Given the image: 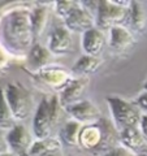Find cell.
I'll use <instances>...</instances> for the list:
<instances>
[{"label":"cell","mask_w":147,"mask_h":156,"mask_svg":"<svg viewBox=\"0 0 147 156\" xmlns=\"http://www.w3.org/2000/svg\"><path fill=\"white\" fill-rule=\"evenodd\" d=\"M64 112L70 117V120L81 124L82 126L92 125L102 119V112L95 103L91 100H81L76 104L65 107Z\"/></svg>","instance_id":"cell-8"},{"label":"cell","mask_w":147,"mask_h":156,"mask_svg":"<svg viewBox=\"0 0 147 156\" xmlns=\"http://www.w3.org/2000/svg\"><path fill=\"white\" fill-rule=\"evenodd\" d=\"M139 156H147V154H143V155H139Z\"/></svg>","instance_id":"cell-32"},{"label":"cell","mask_w":147,"mask_h":156,"mask_svg":"<svg viewBox=\"0 0 147 156\" xmlns=\"http://www.w3.org/2000/svg\"><path fill=\"white\" fill-rule=\"evenodd\" d=\"M34 77H35V80L39 85L56 92H61L68 86V83L73 80L70 72L65 70L64 68L55 66V65L42 70Z\"/></svg>","instance_id":"cell-9"},{"label":"cell","mask_w":147,"mask_h":156,"mask_svg":"<svg viewBox=\"0 0 147 156\" xmlns=\"http://www.w3.org/2000/svg\"><path fill=\"white\" fill-rule=\"evenodd\" d=\"M78 7H80V2H73V0H59V2H55V4H53L56 14L61 20L69 16Z\"/></svg>","instance_id":"cell-23"},{"label":"cell","mask_w":147,"mask_h":156,"mask_svg":"<svg viewBox=\"0 0 147 156\" xmlns=\"http://www.w3.org/2000/svg\"><path fill=\"white\" fill-rule=\"evenodd\" d=\"M133 103L138 107L139 111L143 115H147V91H142L139 92L137 98L133 100Z\"/></svg>","instance_id":"cell-24"},{"label":"cell","mask_w":147,"mask_h":156,"mask_svg":"<svg viewBox=\"0 0 147 156\" xmlns=\"http://www.w3.org/2000/svg\"><path fill=\"white\" fill-rule=\"evenodd\" d=\"M124 26L135 35H142L147 31V8L141 2H130Z\"/></svg>","instance_id":"cell-12"},{"label":"cell","mask_w":147,"mask_h":156,"mask_svg":"<svg viewBox=\"0 0 147 156\" xmlns=\"http://www.w3.org/2000/svg\"><path fill=\"white\" fill-rule=\"evenodd\" d=\"M139 130L142 131V134H143L146 142H147V115H142V119L139 122Z\"/></svg>","instance_id":"cell-27"},{"label":"cell","mask_w":147,"mask_h":156,"mask_svg":"<svg viewBox=\"0 0 147 156\" xmlns=\"http://www.w3.org/2000/svg\"><path fill=\"white\" fill-rule=\"evenodd\" d=\"M130 2L99 0L95 16V27L104 33L115 26H124Z\"/></svg>","instance_id":"cell-6"},{"label":"cell","mask_w":147,"mask_h":156,"mask_svg":"<svg viewBox=\"0 0 147 156\" xmlns=\"http://www.w3.org/2000/svg\"><path fill=\"white\" fill-rule=\"evenodd\" d=\"M104 156H135L133 152H130L129 150H126L125 147H122V146H117L116 148H113L112 151H109L108 154H106Z\"/></svg>","instance_id":"cell-25"},{"label":"cell","mask_w":147,"mask_h":156,"mask_svg":"<svg viewBox=\"0 0 147 156\" xmlns=\"http://www.w3.org/2000/svg\"><path fill=\"white\" fill-rule=\"evenodd\" d=\"M83 126L73 120H68L59 129L57 139L60 143L68 147H80V134Z\"/></svg>","instance_id":"cell-19"},{"label":"cell","mask_w":147,"mask_h":156,"mask_svg":"<svg viewBox=\"0 0 147 156\" xmlns=\"http://www.w3.org/2000/svg\"><path fill=\"white\" fill-rule=\"evenodd\" d=\"M53 56H65L73 51V37L64 26H56L48 35L47 46Z\"/></svg>","instance_id":"cell-11"},{"label":"cell","mask_w":147,"mask_h":156,"mask_svg":"<svg viewBox=\"0 0 147 156\" xmlns=\"http://www.w3.org/2000/svg\"><path fill=\"white\" fill-rule=\"evenodd\" d=\"M64 26L68 31L70 33H77V34H83L89 31L90 29L95 27V20L92 16H90L85 9H82L81 5L77 9H74L69 16H66L64 20Z\"/></svg>","instance_id":"cell-15"},{"label":"cell","mask_w":147,"mask_h":156,"mask_svg":"<svg viewBox=\"0 0 147 156\" xmlns=\"http://www.w3.org/2000/svg\"><path fill=\"white\" fill-rule=\"evenodd\" d=\"M60 150H63V144L57 138L52 136L47 139H35L29 156H48Z\"/></svg>","instance_id":"cell-21"},{"label":"cell","mask_w":147,"mask_h":156,"mask_svg":"<svg viewBox=\"0 0 147 156\" xmlns=\"http://www.w3.org/2000/svg\"><path fill=\"white\" fill-rule=\"evenodd\" d=\"M63 113H65L60 105L57 95L46 96L39 101L33 119L34 139L52 138V134L61 122Z\"/></svg>","instance_id":"cell-3"},{"label":"cell","mask_w":147,"mask_h":156,"mask_svg":"<svg viewBox=\"0 0 147 156\" xmlns=\"http://www.w3.org/2000/svg\"><path fill=\"white\" fill-rule=\"evenodd\" d=\"M102 65V60L99 57H92L82 55L78 60L74 62L72 68V73L77 77H89V74L95 73Z\"/></svg>","instance_id":"cell-20"},{"label":"cell","mask_w":147,"mask_h":156,"mask_svg":"<svg viewBox=\"0 0 147 156\" xmlns=\"http://www.w3.org/2000/svg\"><path fill=\"white\" fill-rule=\"evenodd\" d=\"M7 144H5V140H4V138L2 136V134H0V155L7 152Z\"/></svg>","instance_id":"cell-28"},{"label":"cell","mask_w":147,"mask_h":156,"mask_svg":"<svg viewBox=\"0 0 147 156\" xmlns=\"http://www.w3.org/2000/svg\"><path fill=\"white\" fill-rule=\"evenodd\" d=\"M135 44L133 35L125 26H115L108 30V47L115 53H126Z\"/></svg>","instance_id":"cell-13"},{"label":"cell","mask_w":147,"mask_h":156,"mask_svg":"<svg viewBox=\"0 0 147 156\" xmlns=\"http://www.w3.org/2000/svg\"><path fill=\"white\" fill-rule=\"evenodd\" d=\"M83 55L92 56V57H99V55L103 52L106 47V35L104 33L100 31L99 29L92 27L89 31L82 34V41H81Z\"/></svg>","instance_id":"cell-17"},{"label":"cell","mask_w":147,"mask_h":156,"mask_svg":"<svg viewBox=\"0 0 147 156\" xmlns=\"http://www.w3.org/2000/svg\"><path fill=\"white\" fill-rule=\"evenodd\" d=\"M17 122L14 121L11 109L7 104L3 89H0V130H11Z\"/></svg>","instance_id":"cell-22"},{"label":"cell","mask_w":147,"mask_h":156,"mask_svg":"<svg viewBox=\"0 0 147 156\" xmlns=\"http://www.w3.org/2000/svg\"><path fill=\"white\" fill-rule=\"evenodd\" d=\"M107 104L111 112L112 117V124L115 125L116 130L122 131L129 128H137L139 126L141 119H142V112L133 101H129L121 96L109 95L107 96Z\"/></svg>","instance_id":"cell-4"},{"label":"cell","mask_w":147,"mask_h":156,"mask_svg":"<svg viewBox=\"0 0 147 156\" xmlns=\"http://www.w3.org/2000/svg\"><path fill=\"white\" fill-rule=\"evenodd\" d=\"M120 146L119 131L112 121L106 117L92 125L83 126L80 134V147L91 156H104Z\"/></svg>","instance_id":"cell-2"},{"label":"cell","mask_w":147,"mask_h":156,"mask_svg":"<svg viewBox=\"0 0 147 156\" xmlns=\"http://www.w3.org/2000/svg\"><path fill=\"white\" fill-rule=\"evenodd\" d=\"M53 57L55 56L48 51L46 46L35 42L25 58V69L33 76H35L42 70L52 66Z\"/></svg>","instance_id":"cell-10"},{"label":"cell","mask_w":147,"mask_h":156,"mask_svg":"<svg viewBox=\"0 0 147 156\" xmlns=\"http://www.w3.org/2000/svg\"><path fill=\"white\" fill-rule=\"evenodd\" d=\"M0 156H13L12 154H9L8 152V151H7V152H4V154H2V155H0Z\"/></svg>","instance_id":"cell-31"},{"label":"cell","mask_w":147,"mask_h":156,"mask_svg":"<svg viewBox=\"0 0 147 156\" xmlns=\"http://www.w3.org/2000/svg\"><path fill=\"white\" fill-rule=\"evenodd\" d=\"M30 12L27 5H13L0 13V48L9 58L25 60L35 43Z\"/></svg>","instance_id":"cell-1"},{"label":"cell","mask_w":147,"mask_h":156,"mask_svg":"<svg viewBox=\"0 0 147 156\" xmlns=\"http://www.w3.org/2000/svg\"><path fill=\"white\" fill-rule=\"evenodd\" d=\"M142 86H143V91H147V80L143 82V85H142Z\"/></svg>","instance_id":"cell-30"},{"label":"cell","mask_w":147,"mask_h":156,"mask_svg":"<svg viewBox=\"0 0 147 156\" xmlns=\"http://www.w3.org/2000/svg\"><path fill=\"white\" fill-rule=\"evenodd\" d=\"M7 104L16 122L29 119L34 109V98L20 82H9L3 89Z\"/></svg>","instance_id":"cell-5"},{"label":"cell","mask_w":147,"mask_h":156,"mask_svg":"<svg viewBox=\"0 0 147 156\" xmlns=\"http://www.w3.org/2000/svg\"><path fill=\"white\" fill-rule=\"evenodd\" d=\"M9 61H11L9 56L0 48V74L4 73L9 68Z\"/></svg>","instance_id":"cell-26"},{"label":"cell","mask_w":147,"mask_h":156,"mask_svg":"<svg viewBox=\"0 0 147 156\" xmlns=\"http://www.w3.org/2000/svg\"><path fill=\"white\" fill-rule=\"evenodd\" d=\"M89 77H77L68 83V86L59 95V101L63 109L82 100V95L89 86Z\"/></svg>","instance_id":"cell-14"},{"label":"cell","mask_w":147,"mask_h":156,"mask_svg":"<svg viewBox=\"0 0 147 156\" xmlns=\"http://www.w3.org/2000/svg\"><path fill=\"white\" fill-rule=\"evenodd\" d=\"M30 21L34 39L37 41L46 31L48 21H50V8H48L47 4H37L34 8H31Z\"/></svg>","instance_id":"cell-18"},{"label":"cell","mask_w":147,"mask_h":156,"mask_svg":"<svg viewBox=\"0 0 147 156\" xmlns=\"http://www.w3.org/2000/svg\"><path fill=\"white\" fill-rule=\"evenodd\" d=\"M120 136V144L130 152H133L135 156L147 154V142L145 139L142 131L139 130V126L137 128H129L119 133Z\"/></svg>","instance_id":"cell-16"},{"label":"cell","mask_w":147,"mask_h":156,"mask_svg":"<svg viewBox=\"0 0 147 156\" xmlns=\"http://www.w3.org/2000/svg\"><path fill=\"white\" fill-rule=\"evenodd\" d=\"M4 140L9 154L13 156H29L35 139L25 125L16 124L11 130L7 131Z\"/></svg>","instance_id":"cell-7"},{"label":"cell","mask_w":147,"mask_h":156,"mask_svg":"<svg viewBox=\"0 0 147 156\" xmlns=\"http://www.w3.org/2000/svg\"><path fill=\"white\" fill-rule=\"evenodd\" d=\"M48 156H65V154H64V150H60V151H57V152H53Z\"/></svg>","instance_id":"cell-29"}]
</instances>
